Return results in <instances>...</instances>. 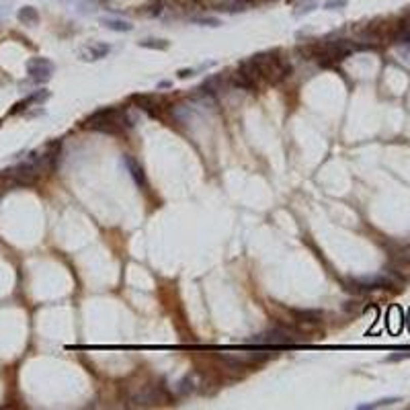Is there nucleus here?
<instances>
[{
    "instance_id": "nucleus-9",
    "label": "nucleus",
    "mask_w": 410,
    "mask_h": 410,
    "mask_svg": "<svg viewBox=\"0 0 410 410\" xmlns=\"http://www.w3.org/2000/svg\"><path fill=\"white\" fill-rule=\"evenodd\" d=\"M123 162H125V166H127V170H129V175H131V179L135 181V185H140V187H146V175H144V168L131 158V156H123Z\"/></svg>"
},
{
    "instance_id": "nucleus-16",
    "label": "nucleus",
    "mask_w": 410,
    "mask_h": 410,
    "mask_svg": "<svg viewBox=\"0 0 410 410\" xmlns=\"http://www.w3.org/2000/svg\"><path fill=\"white\" fill-rule=\"evenodd\" d=\"M193 23H199V25H210V27H220V21L214 19V17H195Z\"/></svg>"
},
{
    "instance_id": "nucleus-10",
    "label": "nucleus",
    "mask_w": 410,
    "mask_h": 410,
    "mask_svg": "<svg viewBox=\"0 0 410 410\" xmlns=\"http://www.w3.org/2000/svg\"><path fill=\"white\" fill-rule=\"evenodd\" d=\"M100 25H102V27H107V29H111V31H119V33H127V31L133 29V25H131L129 21L115 19V17H105V19H100Z\"/></svg>"
},
{
    "instance_id": "nucleus-18",
    "label": "nucleus",
    "mask_w": 410,
    "mask_h": 410,
    "mask_svg": "<svg viewBox=\"0 0 410 410\" xmlns=\"http://www.w3.org/2000/svg\"><path fill=\"white\" fill-rule=\"evenodd\" d=\"M406 357H410V353H398V355H390L386 361H400V359H406Z\"/></svg>"
},
{
    "instance_id": "nucleus-6",
    "label": "nucleus",
    "mask_w": 410,
    "mask_h": 410,
    "mask_svg": "<svg viewBox=\"0 0 410 410\" xmlns=\"http://www.w3.org/2000/svg\"><path fill=\"white\" fill-rule=\"evenodd\" d=\"M109 51H111V47H109L107 43L92 41V43H88V45H84V47L80 49V56H82V60H86V62H94V60L105 58Z\"/></svg>"
},
{
    "instance_id": "nucleus-19",
    "label": "nucleus",
    "mask_w": 410,
    "mask_h": 410,
    "mask_svg": "<svg viewBox=\"0 0 410 410\" xmlns=\"http://www.w3.org/2000/svg\"><path fill=\"white\" fill-rule=\"evenodd\" d=\"M316 9V5L312 3V5H305V7H301V11H297L295 15H303V13H310V11H314Z\"/></svg>"
},
{
    "instance_id": "nucleus-5",
    "label": "nucleus",
    "mask_w": 410,
    "mask_h": 410,
    "mask_svg": "<svg viewBox=\"0 0 410 410\" xmlns=\"http://www.w3.org/2000/svg\"><path fill=\"white\" fill-rule=\"evenodd\" d=\"M27 74L33 82H47L54 74V64L47 58H31L27 62Z\"/></svg>"
},
{
    "instance_id": "nucleus-7",
    "label": "nucleus",
    "mask_w": 410,
    "mask_h": 410,
    "mask_svg": "<svg viewBox=\"0 0 410 410\" xmlns=\"http://www.w3.org/2000/svg\"><path fill=\"white\" fill-rule=\"evenodd\" d=\"M210 5L216 11H224V13H238L248 9L250 0H210Z\"/></svg>"
},
{
    "instance_id": "nucleus-15",
    "label": "nucleus",
    "mask_w": 410,
    "mask_h": 410,
    "mask_svg": "<svg viewBox=\"0 0 410 410\" xmlns=\"http://www.w3.org/2000/svg\"><path fill=\"white\" fill-rule=\"evenodd\" d=\"M140 47H150V49H166V47H168V41H164V39H142V41H140Z\"/></svg>"
},
{
    "instance_id": "nucleus-12",
    "label": "nucleus",
    "mask_w": 410,
    "mask_h": 410,
    "mask_svg": "<svg viewBox=\"0 0 410 410\" xmlns=\"http://www.w3.org/2000/svg\"><path fill=\"white\" fill-rule=\"evenodd\" d=\"M232 84H234V86H240V88H244V90H254L256 86H259L254 80H250L246 74H242L240 70H238L236 74H232Z\"/></svg>"
},
{
    "instance_id": "nucleus-3",
    "label": "nucleus",
    "mask_w": 410,
    "mask_h": 410,
    "mask_svg": "<svg viewBox=\"0 0 410 410\" xmlns=\"http://www.w3.org/2000/svg\"><path fill=\"white\" fill-rule=\"evenodd\" d=\"M312 58H316L318 64L322 66H334L336 62L345 60L351 51L353 45L345 39H336V41H322V43H314L310 47Z\"/></svg>"
},
{
    "instance_id": "nucleus-2",
    "label": "nucleus",
    "mask_w": 410,
    "mask_h": 410,
    "mask_svg": "<svg viewBox=\"0 0 410 410\" xmlns=\"http://www.w3.org/2000/svg\"><path fill=\"white\" fill-rule=\"evenodd\" d=\"M250 60H252V64L256 66V70H259V76L265 78V80L271 82V84L281 82V80L287 78V74L291 72V68H289L277 54H273V51L256 54V56H252Z\"/></svg>"
},
{
    "instance_id": "nucleus-17",
    "label": "nucleus",
    "mask_w": 410,
    "mask_h": 410,
    "mask_svg": "<svg viewBox=\"0 0 410 410\" xmlns=\"http://www.w3.org/2000/svg\"><path fill=\"white\" fill-rule=\"evenodd\" d=\"M347 5V0H328V3L324 5V9L328 11H334V9H343Z\"/></svg>"
},
{
    "instance_id": "nucleus-1",
    "label": "nucleus",
    "mask_w": 410,
    "mask_h": 410,
    "mask_svg": "<svg viewBox=\"0 0 410 410\" xmlns=\"http://www.w3.org/2000/svg\"><path fill=\"white\" fill-rule=\"evenodd\" d=\"M86 127L102 131V133L119 135V133H125L131 127V119H129L125 109H100V111H96L94 115L88 117Z\"/></svg>"
},
{
    "instance_id": "nucleus-20",
    "label": "nucleus",
    "mask_w": 410,
    "mask_h": 410,
    "mask_svg": "<svg viewBox=\"0 0 410 410\" xmlns=\"http://www.w3.org/2000/svg\"><path fill=\"white\" fill-rule=\"evenodd\" d=\"M191 74H193V70H181V72H179L181 78H187V76H191Z\"/></svg>"
},
{
    "instance_id": "nucleus-13",
    "label": "nucleus",
    "mask_w": 410,
    "mask_h": 410,
    "mask_svg": "<svg viewBox=\"0 0 410 410\" xmlns=\"http://www.w3.org/2000/svg\"><path fill=\"white\" fill-rule=\"evenodd\" d=\"M396 41L410 45V17L400 23V27H398V31H396Z\"/></svg>"
},
{
    "instance_id": "nucleus-8",
    "label": "nucleus",
    "mask_w": 410,
    "mask_h": 410,
    "mask_svg": "<svg viewBox=\"0 0 410 410\" xmlns=\"http://www.w3.org/2000/svg\"><path fill=\"white\" fill-rule=\"evenodd\" d=\"M226 84H228V78L224 74H216V76H212L203 82L201 90H203V94H218L226 88Z\"/></svg>"
},
{
    "instance_id": "nucleus-14",
    "label": "nucleus",
    "mask_w": 410,
    "mask_h": 410,
    "mask_svg": "<svg viewBox=\"0 0 410 410\" xmlns=\"http://www.w3.org/2000/svg\"><path fill=\"white\" fill-rule=\"evenodd\" d=\"M398 398H382V400H375V402H369V404H359L357 408L359 410H369V408H382V406H390V404H396Z\"/></svg>"
},
{
    "instance_id": "nucleus-11",
    "label": "nucleus",
    "mask_w": 410,
    "mask_h": 410,
    "mask_svg": "<svg viewBox=\"0 0 410 410\" xmlns=\"http://www.w3.org/2000/svg\"><path fill=\"white\" fill-rule=\"evenodd\" d=\"M17 17H19V21L23 25H37L39 23V13H37L35 7H23V9H19Z\"/></svg>"
},
{
    "instance_id": "nucleus-4",
    "label": "nucleus",
    "mask_w": 410,
    "mask_h": 410,
    "mask_svg": "<svg viewBox=\"0 0 410 410\" xmlns=\"http://www.w3.org/2000/svg\"><path fill=\"white\" fill-rule=\"evenodd\" d=\"M301 340H303V336L295 330H289V328H273L269 332H263V334L252 338V343L267 345V347H287V345H295Z\"/></svg>"
}]
</instances>
